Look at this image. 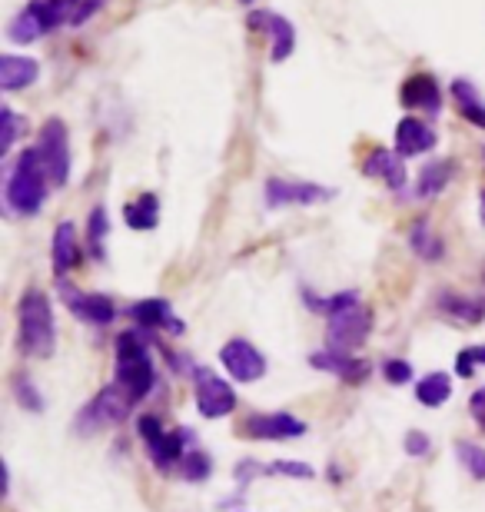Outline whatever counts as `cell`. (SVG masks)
I'll list each match as a JSON object with an SVG mask.
<instances>
[{"mask_svg":"<svg viewBox=\"0 0 485 512\" xmlns=\"http://www.w3.org/2000/svg\"><path fill=\"white\" fill-rule=\"evenodd\" d=\"M449 396H452V380L446 373H429L416 389V399L422 406H442Z\"/></svg>","mask_w":485,"mask_h":512,"instance_id":"cell-25","label":"cell"},{"mask_svg":"<svg viewBox=\"0 0 485 512\" xmlns=\"http://www.w3.org/2000/svg\"><path fill=\"white\" fill-rule=\"evenodd\" d=\"M369 326H373V313L366 310L363 303H353L346 310H339L329 316V343L339 353L359 350L369 336Z\"/></svg>","mask_w":485,"mask_h":512,"instance_id":"cell-6","label":"cell"},{"mask_svg":"<svg viewBox=\"0 0 485 512\" xmlns=\"http://www.w3.org/2000/svg\"><path fill=\"white\" fill-rule=\"evenodd\" d=\"M133 399L127 389H123L120 383H110V386H103L100 393L90 399V406L80 413V429L84 433H94V429L100 426H113V423H123V419L130 416V409H133Z\"/></svg>","mask_w":485,"mask_h":512,"instance_id":"cell-5","label":"cell"},{"mask_svg":"<svg viewBox=\"0 0 485 512\" xmlns=\"http://www.w3.org/2000/svg\"><path fill=\"white\" fill-rule=\"evenodd\" d=\"M183 439H187V433H163L157 443H150V456L157 466H180V459L187 456L183 453Z\"/></svg>","mask_w":485,"mask_h":512,"instance_id":"cell-24","label":"cell"},{"mask_svg":"<svg viewBox=\"0 0 485 512\" xmlns=\"http://www.w3.org/2000/svg\"><path fill=\"white\" fill-rule=\"evenodd\" d=\"M180 469L187 479H203L206 473H210V459H206V453H196V449H190L187 456L180 459Z\"/></svg>","mask_w":485,"mask_h":512,"instance_id":"cell-31","label":"cell"},{"mask_svg":"<svg viewBox=\"0 0 485 512\" xmlns=\"http://www.w3.org/2000/svg\"><path fill=\"white\" fill-rule=\"evenodd\" d=\"M110 230V223H107V210L97 207L94 213H90V250H94V256H100V243H103V233Z\"/></svg>","mask_w":485,"mask_h":512,"instance_id":"cell-33","label":"cell"},{"mask_svg":"<svg viewBox=\"0 0 485 512\" xmlns=\"http://www.w3.org/2000/svg\"><path fill=\"white\" fill-rule=\"evenodd\" d=\"M309 363H313V370H326V373H336L339 380H349V383L363 380V373H366V363H359V360H349V356H346V353H339V350L313 353V356H309Z\"/></svg>","mask_w":485,"mask_h":512,"instance_id":"cell-18","label":"cell"},{"mask_svg":"<svg viewBox=\"0 0 485 512\" xmlns=\"http://www.w3.org/2000/svg\"><path fill=\"white\" fill-rule=\"evenodd\" d=\"M0 120H4V140H0V153H10V147H14L17 137H20V127H24V120H20L10 107L0 110Z\"/></svg>","mask_w":485,"mask_h":512,"instance_id":"cell-30","label":"cell"},{"mask_svg":"<svg viewBox=\"0 0 485 512\" xmlns=\"http://www.w3.org/2000/svg\"><path fill=\"white\" fill-rule=\"evenodd\" d=\"M220 363H223V370L233 376L236 383H256V380H263V373H266V360H263V353L256 350L253 343H246V340H230L220 350Z\"/></svg>","mask_w":485,"mask_h":512,"instance_id":"cell-7","label":"cell"},{"mask_svg":"<svg viewBox=\"0 0 485 512\" xmlns=\"http://www.w3.org/2000/svg\"><path fill=\"white\" fill-rule=\"evenodd\" d=\"M246 24L253 30H263V34L273 37V60L276 64H283L286 57L293 54L296 47V30L286 17H280L276 10H253L250 17H246Z\"/></svg>","mask_w":485,"mask_h":512,"instance_id":"cell-10","label":"cell"},{"mask_svg":"<svg viewBox=\"0 0 485 512\" xmlns=\"http://www.w3.org/2000/svg\"><path fill=\"white\" fill-rule=\"evenodd\" d=\"M303 433H306V423H299L290 413H260V416L246 419V436H253V439H293Z\"/></svg>","mask_w":485,"mask_h":512,"instance_id":"cell-11","label":"cell"},{"mask_svg":"<svg viewBox=\"0 0 485 512\" xmlns=\"http://www.w3.org/2000/svg\"><path fill=\"white\" fill-rule=\"evenodd\" d=\"M333 197L329 190L316 187V183H299V180H266V207H313V203Z\"/></svg>","mask_w":485,"mask_h":512,"instance_id":"cell-9","label":"cell"},{"mask_svg":"<svg viewBox=\"0 0 485 512\" xmlns=\"http://www.w3.org/2000/svg\"><path fill=\"white\" fill-rule=\"evenodd\" d=\"M363 173L366 177H376V180H386L389 190H402L406 187V170H402V160L396 150H373L363 163Z\"/></svg>","mask_w":485,"mask_h":512,"instance_id":"cell-14","label":"cell"},{"mask_svg":"<svg viewBox=\"0 0 485 512\" xmlns=\"http://www.w3.org/2000/svg\"><path fill=\"white\" fill-rule=\"evenodd\" d=\"M452 100H456L459 114L469 120L472 127H482L485 130V100L469 80H452Z\"/></svg>","mask_w":485,"mask_h":512,"instance_id":"cell-20","label":"cell"},{"mask_svg":"<svg viewBox=\"0 0 485 512\" xmlns=\"http://www.w3.org/2000/svg\"><path fill=\"white\" fill-rule=\"evenodd\" d=\"M436 147V133L416 117H402L396 124V153L399 157H419Z\"/></svg>","mask_w":485,"mask_h":512,"instance_id":"cell-13","label":"cell"},{"mask_svg":"<svg viewBox=\"0 0 485 512\" xmlns=\"http://www.w3.org/2000/svg\"><path fill=\"white\" fill-rule=\"evenodd\" d=\"M383 376H386V383L392 386H399V383H409L412 380V366L406 360H389L383 366Z\"/></svg>","mask_w":485,"mask_h":512,"instance_id":"cell-34","label":"cell"},{"mask_svg":"<svg viewBox=\"0 0 485 512\" xmlns=\"http://www.w3.org/2000/svg\"><path fill=\"white\" fill-rule=\"evenodd\" d=\"M37 153L44 160V170L54 187H67L70 180V137H67V124L64 120H47L40 127V140H37Z\"/></svg>","mask_w":485,"mask_h":512,"instance_id":"cell-4","label":"cell"},{"mask_svg":"<svg viewBox=\"0 0 485 512\" xmlns=\"http://www.w3.org/2000/svg\"><path fill=\"white\" fill-rule=\"evenodd\" d=\"M137 429H140V436L147 439V446H150V443H157V439H160L163 433H167V429L160 426V419H157V416H143L140 423H137Z\"/></svg>","mask_w":485,"mask_h":512,"instance_id":"cell-36","label":"cell"},{"mask_svg":"<svg viewBox=\"0 0 485 512\" xmlns=\"http://www.w3.org/2000/svg\"><path fill=\"white\" fill-rule=\"evenodd\" d=\"M50 253H54V270L57 273L74 270V266L80 263V243H77L74 223H60V227L54 230V247H50Z\"/></svg>","mask_w":485,"mask_h":512,"instance_id":"cell-17","label":"cell"},{"mask_svg":"<svg viewBox=\"0 0 485 512\" xmlns=\"http://www.w3.org/2000/svg\"><path fill=\"white\" fill-rule=\"evenodd\" d=\"M40 77V64L34 57L4 54L0 57V87L4 90H24Z\"/></svg>","mask_w":485,"mask_h":512,"instance_id":"cell-15","label":"cell"},{"mask_svg":"<svg viewBox=\"0 0 485 512\" xmlns=\"http://www.w3.org/2000/svg\"><path fill=\"white\" fill-rule=\"evenodd\" d=\"M469 409H472V416H476V423L485 429V386H482V389H476V393H472Z\"/></svg>","mask_w":485,"mask_h":512,"instance_id":"cell-38","label":"cell"},{"mask_svg":"<svg viewBox=\"0 0 485 512\" xmlns=\"http://www.w3.org/2000/svg\"><path fill=\"white\" fill-rule=\"evenodd\" d=\"M452 170H456V167H452L449 160H432V163H426V167H422V173H419L416 193H419V197H436V193L446 190Z\"/></svg>","mask_w":485,"mask_h":512,"instance_id":"cell-23","label":"cell"},{"mask_svg":"<svg viewBox=\"0 0 485 512\" xmlns=\"http://www.w3.org/2000/svg\"><path fill=\"white\" fill-rule=\"evenodd\" d=\"M123 220H127V227L133 230H153L160 223V200L153 197V193H143V197L130 200L127 207H123Z\"/></svg>","mask_w":485,"mask_h":512,"instance_id":"cell-21","label":"cell"},{"mask_svg":"<svg viewBox=\"0 0 485 512\" xmlns=\"http://www.w3.org/2000/svg\"><path fill=\"white\" fill-rule=\"evenodd\" d=\"M117 383L137 399H147L153 389V363L140 333H120L117 340Z\"/></svg>","mask_w":485,"mask_h":512,"instance_id":"cell-3","label":"cell"},{"mask_svg":"<svg viewBox=\"0 0 485 512\" xmlns=\"http://www.w3.org/2000/svg\"><path fill=\"white\" fill-rule=\"evenodd\" d=\"M412 250H416L422 260H439L442 256V240L436 237V233L429 230V223H416V227H412Z\"/></svg>","mask_w":485,"mask_h":512,"instance_id":"cell-26","label":"cell"},{"mask_svg":"<svg viewBox=\"0 0 485 512\" xmlns=\"http://www.w3.org/2000/svg\"><path fill=\"white\" fill-rule=\"evenodd\" d=\"M459 463L469 469V476L476 479H485V449L476 446V443H459Z\"/></svg>","mask_w":485,"mask_h":512,"instance_id":"cell-27","label":"cell"},{"mask_svg":"<svg viewBox=\"0 0 485 512\" xmlns=\"http://www.w3.org/2000/svg\"><path fill=\"white\" fill-rule=\"evenodd\" d=\"M20 323V350L37 360H47L54 353V310L40 290H27L17 306Z\"/></svg>","mask_w":485,"mask_h":512,"instance_id":"cell-2","label":"cell"},{"mask_svg":"<svg viewBox=\"0 0 485 512\" xmlns=\"http://www.w3.org/2000/svg\"><path fill=\"white\" fill-rule=\"evenodd\" d=\"M482 220H485V190H482Z\"/></svg>","mask_w":485,"mask_h":512,"instance_id":"cell-39","label":"cell"},{"mask_svg":"<svg viewBox=\"0 0 485 512\" xmlns=\"http://www.w3.org/2000/svg\"><path fill=\"white\" fill-rule=\"evenodd\" d=\"M14 386H17V403H20V406H27L30 413H40V409H44V399H40V396L34 393V386L24 383V380H17Z\"/></svg>","mask_w":485,"mask_h":512,"instance_id":"cell-35","label":"cell"},{"mask_svg":"<svg viewBox=\"0 0 485 512\" xmlns=\"http://www.w3.org/2000/svg\"><path fill=\"white\" fill-rule=\"evenodd\" d=\"M479 366H485V346H469V350H462L456 356V373L459 376H472Z\"/></svg>","mask_w":485,"mask_h":512,"instance_id":"cell-29","label":"cell"},{"mask_svg":"<svg viewBox=\"0 0 485 512\" xmlns=\"http://www.w3.org/2000/svg\"><path fill=\"white\" fill-rule=\"evenodd\" d=\"M44 34H47V27H44V20H40V14L34 10V4H27L7 27V37L14 40V44H34V40H40Z\"/></svg>","mask_w":485,"mask_h":512,"instance_id":"cell-22","label":"cell"},{"mask_svg":"<svg viewBox=\"0 0 485 512\" xmlns=\"http://www.w3.org/2000/svg\"><path fill=\"white\" fill-rule=\"evenodd\" d=\"M130 316L137 320L140 326H147V330H157V326H167L173 333H183V323L173 316L170 303L167 300H140L130 306Z\"/></svg>","mask_w":485,"mask_h":512,"instance_id":"cell-16","label":"cell"},{"mask_svg":"<svg viewBox=\"0 0 485 512\" xmlns=\"http://www.w3.org/2000/svg\"><path fill=\"white\" fill-rule=\"evenodd\" d=\"M399 100H402V107H409V110H429V114H436L439 104H442L436 77L412 74L406 84L399 87Z\"/></svg>","mask_w":485,"mask_h":512,"instance_id":"cell-12","label":"cell"},{"mask_svg":"<svg viewBox=\"0 0 485 512\" xmlns=\"http://www.w3.org/2000/svg\"><path fill=\"white\" fill-rule=\"evenodd\" d=\"M266 473H273V476H296V479H313L316 469L306 466V463H290V459H280V463L266 466Z\"/></svg>","mask_w":485,"mask_h":512,"instance_id":"cell-32","label":"cell"},{"mask_svg":"<svg viewBox=\"0 0 485 512\" xmlns=\"http://www.w3.org/2000/svg\"><path fill=\"white\" fill-rule=\"evenodd\" d=\"M243 4H250V0H243Z\"/></svg>","mask_w":485,"mask_h":512,"instance_id":"cell-40","label":"cell"},{"mask_svg":"<svg viewBox=\"0 0 485 512\" xmlns=\"http://www.w3.org/2000/svg\"><path fill=\"white\" fill-rule=\"evenodd\" d=\"M236 406V393L230 389V383H223L220 376H213L210 370L196 373V409L206 419H223L230 416Z\"/></svg>","mask_w":485,"mask_h":512,"instance_id":"cell-8","label":"cell"},{"mask_svg":"<svg viewBox=\"0 0 485 512\" xmlns=\"http://www.w3.org/2000/svg\"><path fill=\"white\" fill-rule=\"evenodd\" d=\"M67 300H70V310H74L80 320H87V323H110L113 320V303H110V296H103V293H67Z\"/></svg>","mask_w":485,"mask_h":512,"instance_id":"cell-19","label":"cell"},{"mask_svg":"<svg viewBox=\"0 0 485 512\" xmlns=\"http://www.w3.org/2000/svg\"><path fill=\"white\" fill-rule=\"evenodd\" d=\"M446 306H449V316H456L462 323H476L485 316L479 300H459V296H452V300H446Z\"/></svg>","mask_w":485,"mask_h":512,"instance_id":"cell-28","label":"cell"},{"mask_svg":"<svg viewBox=\"0 0 485 512\" xmlns=\"http://www.w3.org/2000/svg\"><path fill=\"white\" fill-rule=\"evenodd\" d=\"M406 453H409V456L429 453V436H426V433H419V429H412V433L406 436Z\"/></svg>","mask_w":485,"mask_h":512,"instance_id":"cell-37","label":"cell"},{"mask_svg":"<svg viewBox=\"0 0 485 512\" xmlns=\"http://www.w3.org/2000/svg\"><path fill=\"white\" fill-rule=\"evenodd\" d=\"M47 170H44V160H40L37 147L24 150L20 157L14 160L10 167V177H7V203L14 213H24V217H34V213L44 207L47 200Z\"/></svg>","mask_w":485,"mask_h":512,"instance_id":"cell-1","label":"cell"}]
</instances>
